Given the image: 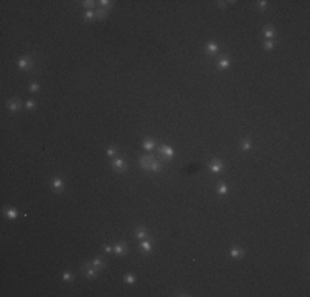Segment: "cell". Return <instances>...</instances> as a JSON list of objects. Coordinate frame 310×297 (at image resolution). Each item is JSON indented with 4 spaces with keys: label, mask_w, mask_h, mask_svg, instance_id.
<instances>
[{
    "label": "cell",
    "mask_w": 310,
    "mask_h": 297,
    "mask_svg": "<svg viewBox=\"0 0 310 297\" xmlns=\"http://www.w3.org/2000/svg\"><path fill=\"white\" fill-rule=\"evenodd\" d=\"M152 162H153L152 155H145V157H140V159H139V165H140V167H144L145 170H150Z\"/></svg>",
    "instance_id": "cell-1"
},
{
    "label": "cell",
    "mask_w": 310,
    "mask_h": 297,
    "mask_svg": "<svg viewBox=\"0 0 310 297\" xmlns=\"http://www.w3.org/2000/svg\"><path fill=\"white\" fill-rule=\"evenodd\" d=\"M209 169H211V172H213V173H219V172L224 169V165H223V162H221V160L213 159V160H211V165H209Z\"/></svg>",
    "instance_id": "cell-2"
},
{
    "label": "cell",
    "mask_w": 310,
    "mask_h": 297,
    "mask_svg": "<svg viewBox=\"0 0 310 297\" xmlns=\"http://www.w3.org/2000/svg\"><path fill=\"white\" fill-rule=\"evenodd\" d=\"M112 169H114V170H119V172H122V170L126 169V162H124L122 159H117V157H116V159L112 160Z\"/></svg>",
    "instance_id": "cell-3"
},
{
    "label": "cell",
    "mask_w": 310,
    "mask_h": 297,
    "mask_svg": "<svg viewBox=\"0 0 310 297\" xmlns=\"http://www.w3.org/2000/svg\"><path fill=\"white\" fill-rule=\"evenodd\" d=\"M30 66H31V60L28 56H23L20 61H18V68H20V69H28Z\"/></svg>",
    "instance_id": "cell-4"
},
{
    "label": "cell",
    "mask_w": 310,
    "mask_h": 297,
    "mask_svg": "<svg viewBox=\"0 0 310 297\" xmlns=\"http://www.w3.org/2000/svg\"><path fill=\"white\" fill-rule=\"evenodd\" d=\"M264 35H266V38H267V40H274V38H275L274 26H270V25L266 26V28H264Z\"/></svg>",
    "instance_id": "cell-5"
},
{
    "label": "cell",
    "mask_w": 310,
    "mask_h": 297,
    "mask_svg": "<svg viewBox=\"0 0 310 297\" xmlns=\"http://www.w3.org/2000/svg\"><path fill=\"white\" fill-rule=\"evenodd\" d=\"M7 108L10 109L12 112H17V111H20L21 104H20V101H8V103H7Z\"/></svg>",
    "instance_id": "cell-6"
},
{
    "label": "cell",
    "mask_w": 310,
    "mask_h": 297,
    "mask_svg": "<svg viewBox=\"0 0 310 297\" xmlns=\"http://www.w3.org/2000/svg\"><path fill=\"white\" fill-rule=\"evenodd\" d=\"M63 188H64V182L61 178H55L53 180V190L55 192H63Z\"/></svg>",
    "instance_id": "cell-7"
},
{
    "label": "cell",
    "mask_w": 310,
    "mask_h": 297,
    "mask_svg": "<svg viewBox=\"0 0 310 297\" xmlns=\"http://www.w3.org/2000/svg\"><path fill=\"white\" fill-rule=\"evenodd\" d=\"M158 150H160V152H162L165 157H172V155H173V148L170 147V145H162V147L158 148Z\"/></svg>",
    "instance_id": "cell-8"
},
{
    "label": "cell",
    "mask_w": 310,
    "mask_h": 297,
    "mask_svg": "<svg viewBox=\"0 0 310 297\" xmlns=\"http://www.w3.org/2000/svg\"><path fill=\"white\" fill-rule=\"evenodd\" d=\"M112 249H114V253H116L117 256H124V253H126V246L122 244V243H119V244H116Z\"/></svg>",
    "instance_id": "cell-9"
},
{
    "label": "cell",
    "mask_w": 310,
    "mask_h": 297,
    "mask_svg": "<svg viewBox=\"0 0 310 297\" xmlns=\"http://www.w3.org/2000/svg\"><path fill=\"white\" fill-rule=\"evenodd\" d=\"M135 235H137L139 239H145V238H147V230H145L144 226H139L137 230H135Z\"/></svg>",
    "instance_id": "cell-10"
},
{
    "label": "cell",
    "mask_w": 310,
    "mask_h": 297,
    "mask_svg": "<svg viewBox=\"0 0 310 297\" xmlns=\"http://www.w3.org/2000/svg\"><path fill=\"white\" fill-rule=\"evenodd\" d=\"M5 216L8 220H15L17 216H18V211H17L15 208H8V210L5 211Z\"/></svg>",
    "instance_id": "cell-11"
},
{
    "label": "cell",
    "mask_w": 310,
    "mask_h": 297,
    "mask_svg": "<svg viewBox=\"0 0 310 297\" xmlns=\"http://www.w3.org/2000/svg\"><path fill=\"white\" fill-rule=\"evenodd\" d=\"M243 254H244V251H243V249H239V248H233V249H231V253H229V256L236 257V259H238V257H243Z\"/></svg>",
    "instance_id": "cell-12"
},
{
    "label": "cell",
    "mask_w": 310,
    "mask_h": 297,
    "mask_svg": "<svg viewBox=\"0 0 310 297\" xmlns=\"http://www.w3.org/2000/svg\"><path fill=\"white\" fill-rule=\"evenodd\" d=\"M140 249H144V251H150L152 249V244H150V241L147 239H140Z\"/></svg>",
    "instance_id": "cell-13"
},
{
    "label": "cell",
    "mask_w": 310,
    "mask_h": 297,
    "mask_svg": "<svg viewBox=\"0 0 310 297\" xmlns=\"http://www.w3.org/2000/svg\"><path fill=\"white\" fill-rule=\"evenodd\" d=\"M86 276L87 277H96V267L94 266H86Z\"/></svg>",
    "instance_id": "cell-14"
},
{
    "label": "cell",
    "mask_w": 310,
    "mask_h": 297,
    "mask_svg": "<svg viewBox=\"0 0 310 297\" xmlns=\"http://www.w3.org/2000/svg\"><path fill=\"white\" fill-rule=\"evenodd\" d=\"M150 170H153V172H160V170H162V164H160L158 160L153 159L152 165H150Z\"/></svg>",
    "instance_id": "cell-15"
},
{
    "label": "cell",
    "mask_w": 310,
    "mask_h": 297,
    "mask_svg": "<svg viewBox=\"0 0 310 297\" xmlns=\"http://www.w3.org/2000/svg\"><path fill=\"white\" fill-rule=\"evenodd\" d=\"M206 51H209V53H214V51H218V45H216L214 41H209L208 45H206Z\"/></svg>",
    "instance_id": "cell-16"
},
{
    "label": "cell",
    "mask_w": 310,
    "mask_h": 297,
    "mask_svg": "<svg viewBox=\"0 0 310 297\" xmlns=\"http://www.w3.org/2000/svg\"><path fill=\"white\" fill-rule=\"evenodd\" d=\"M92 266L96 267V269H102V267H104V261H102L101 257H96V259L92 261Z\"/></svg>",
    "instance_id": "cell-17"
},
{
    "label": "cell",
    "mask_w": 310,
    "mask_h": 297,
    "mask_svg": "<svg viewBox=\"0 0 310 297\" xmlns=\"http://www.w3.org/2000/svg\"><path fill=\"white\" fill-rule=\"evenodd\" d=\"M228 66H229V60H226V58H223V60H219V61H218V68H219V69H226Z\"/></svg>",
    "instance_id": "cell-18"
},
{
    "label": "cell",
    "mask_w": 310,
    "mask_h": 297,
    "mask_svg": "<svg viewBox=\"0 0 310 297\" xmlns=\"http://www.w3.org/2000/svg\"><path fill=\"white\" fill-rule=\"evenodd\" d=\"M144 148H145V150L155 148V142H153V140H145V142H144Z\"/></svg>",
    "instance_id": "cell-19"
},
{
    "label": "cell",
    "mask_w": 310,
    "mask_h": 297,
    "mask_svg": "<svg viewBox=\"0 0 310 297\" xmlns=\"http://www.w3.org/2000/svg\"><path fill=\"white\" fill-rule=\"evenodd\" d=\"M124 281L127 282V284H134V282H135V276H134V274H126V276H124Z\"/></svg>",
    "instance_id": "cell-20"
},
{
    "label": "cell",
    "mask_w": 310,
    "mask_h": 297,
    "mask_svg": "<svg viewBox=\"0 0 310 297\" xmlns=\"http://www.w3.org/2000/svg\"><path fill=\"white\" fill-rule=\"evenodd\" d=\"M106 15H107V12L101 8V10L96 13V18H97V20H104V18H106Z\"/></svg>",
    "instance_id": "cell-21"
},
{
    "label": "cell",
    "mask_w": 310,
    "mask_h": 297,
    "mask_svg": "<svg viewBox=\"0 0 310 297\" xmlns=\"http://www.w3.org/2000/svg\"><path fill=\"white\" fill-rule=\"evenodd\" d=\"M226 192H228V187H226L224 183H219V185H218V193H219V195H224Z\"/></svg>",
    "instance_id": "cell-22"
},
{
    "label": "cell",
    "mask_w": 310,
    "mask_h": 297,
    "mask_svg": "<svg viewBox=\"0 0 310 297\" xmlns=\"http://www.w3.org/2000/svg\"><path fill=\"white\" fill-rule=\"evenodd\" d=\"M94 17H96V13H94V12H92V10H87L86 13H84V20H92Z\"/></svg>",
    "instance_id": "cell-23"
},
{
    "label": "cell",
    "mask_w": 310,
    "mask_h": 297,
    "mask_svg": "<svg viewBox=\"0 0 310 297\" xmlns=\"http://www.w3.org/2000/svg\"><path fill=\"white\" fill-rule=\"evenodd\" d=\"M264 48L266 50H272V48H274V40H266L264 41Z\"/></svg>",
    "instance_id": "cell-24"
},
{
    "label": "cell",
    "mask_w": 310,
    "mask_h": 297,
    "mask_svg": "<svg viewBox=\"0 0 310 297\" xmlns=\"http://www.w3.org/2000/svg\"><path fill=\"white\" fill-rule=\"evenodd\" d=\"M63 281L71 282L73 281V274H71V272H64V274H63Z\"/></svg>",
    "instance_id": "cell-25"
},
{
    "label": "cell",
    "mask_w": 310,
    "mask_h": 297,
    "mask_svg": "<svg viewBox=\"0 0 310 297\" xmlns=\"http://www.w3.org/2000/svg\"><path fill=\"white\" fill-rule=\"evenodd\" d=\"M116 154H117V148H116V147H112V145H111V147L107 148V155H111V157H114V155H116Z\"/></svg>",
    "instance_id": "cell-26"
},
{
    "label": "cell",
    "mask_w": 310,
    "mask_h": 297,
    "mask_svg": "<svg viewBox=\"0 0 310 297\" xmlns=\"http://www.w3.org/2000/svg\"><path fill=\"white\" fill-rule=\"evenodd\" d=\"M99 3H101V7H106V8H109V7L112 5V2H111V0H101Z\"/></svg>",
    "instance_id": "cell-27"
},
{
    "label": "cell",
    "mask_w": 310,
    "mask_h": 297,
    "mask_svg": "<svg viewBox=\"0 0 310 297\" xmlns=\"http://www.w3.org/2000/svg\"><path fill=\"white\" fill-rule=\"evenodd\" d=\"M38 89H40V84H38V83H31V86H30V91H31V92H36V91H38Z\"/></svg>",
    "instance_id": "cell-28"
},
{
    "label": "cell",
    "mask_w": 310,
    "mask_h": 297,
    "mask_svg": "<svg viewBox=\"0 0 310 297\" xmlns=\"http://www.w3.org/2000/svg\"><path fill=\"white\" fill-rule=\"evenodd\" d=\"M249 148H251V142H249V140H244V142H243V150H244V152H248Z\"/></svg>",
    "instance_id": "cell-29"
},
{
    "label": "cell",
    "mask_w": 310,
    "mask_h": 297,
    "mask_svg": "<svg viewBox=\"0 0 310 297\" xmlns=\"http://www.w3.org/2000/svg\"><path fill=\"white\" fill-rule=\"evenodd\" d=\"M92 3H94L92 0H84V2H83V7H86V8H91Z\"/></svg>",
    "instance_id": "cell-30"
},
{
    "label": "cell",
    "mask_w": 310,
    "mask_h": 297,
    "mask_svg": "<svg viewBox=\"0 0 310 297\" xmlns=\"http://www.w3.org/2000/svg\"><path fill=\"white\" fill-rule=\"evenodd\" d=\"M257 7H259L261 10H264L266 7H267V2H266V0H261V2H257Z\"/></svg>",
    "instance_id": "cell-31"
},
{
    "label": "cell",
    "mask_w": 310,
    "mask_h": 297,
    "mask_svg": "<svg viewBox=\"0 0 310 297\" xmlns=\"http://www.w3.org/2000/svg\"><path fill=\"white\" fill-rule=\"evenodd\" d=\"M25 108H26V109H30V111H31V109L35 108V103H33V101H26Z\"/></svg>",
    "instance_id": "cell-32"
},
{
    "label": "cell",
    "mask_w": 310,
    "mask_h": 297,
    "mask_svg": "<svg viewBox=\"0 0 310 297\" xmlns=\"http://www.w3.org/2000/svg\"><path fill=\"white\" fill-rule=\"evenodd\" d=\"M104 251H106V253H114V249H112L111 246H106V248H104Z\"/></svg>",
    "instance_id": "cell-33"
}]
</instances>
